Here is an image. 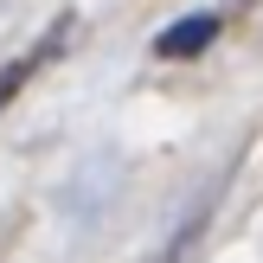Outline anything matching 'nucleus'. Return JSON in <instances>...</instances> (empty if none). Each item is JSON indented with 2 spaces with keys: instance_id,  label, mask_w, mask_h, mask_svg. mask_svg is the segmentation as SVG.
I'll list each match as a JSON object with an SVG mask.
<instances>
[{
  "instance_id": "obj_1",
  "label": "nucleus",
  "mask_w": 263,
  "mask_h": 263,
  "mask_svg": "<svg viewBox=\"0 0 263 263\" xmlns=\"http://www.w3.org/2000/svg\"><path fill=\"white\" fill-rule=\"evenodd\" d=\"M212 39H218V13H186V20H174L154 39V51H161V58H193V51H205Z\"/></svg>"
},
{
  "instance_id": "obj_2",
  "label": "nucleus",
  "mask_w": 263,
  "mask_h": 263,
  "mask_svg": "<svg viewBox=\"0 0 263 263\" xmlns=\"http://www.w3.org/2000/svg\"><path fill=\"white\" fill-rule=\"evenodd\" d=\"M64 32H71V26H64ZM64 32H58V39H64ZM58 39H51V45H58ZM51 45H39V51H26V58H13V64H7V71H0V109H7V103H13V90H20V77H26V71H32V64H39V58H45V51H51Z\"/></svg>"
}]
</instances>
